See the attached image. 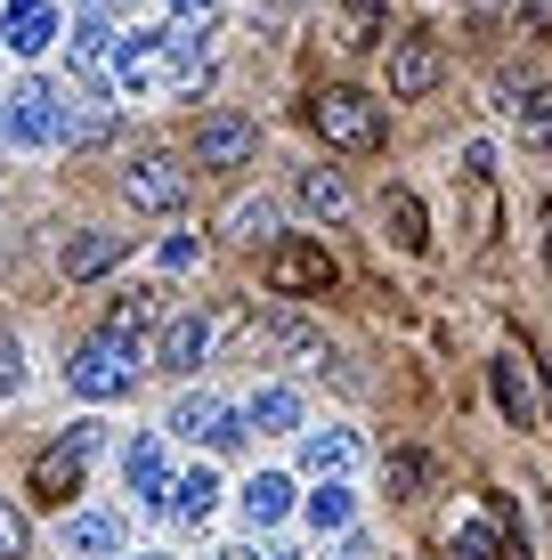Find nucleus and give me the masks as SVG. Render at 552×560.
<instances>
[{"instance_id": "8", "label": "nucleus", "mask_w": 552, "mask_h": 560, "mask_svg": "<svg viewBox=\"0 0 552 560\" xmlns=\"http://www.w3.org/2000/svg\"><path fill=\"white\" fill-rule=\"evenodd\" d=\"M260 154V122H244V114H212V122L196 130V163L203 171H244Z\"/></svg>"}, {"instance_id": "38", "label": "nucleus", "mask_w": 552, "mask_h": 560, "mask_svg": "<svg viewBox=\"0 0 552 560\" xmlns=\"http://www.w3.org/2000/svg\"><path fill=\"white\" fill-rule=\"evenodd\" d=\"M544 236H552V203H544Z\"/></svg>"}, {"instance_id": "23", "label": "nucleus", "mask_w": 552, "mask_h": 560, "mask_svg": "<svg viewBox=\"0 0 552 560\" xmlns=\"http://www.w3.org/2000/svg\"><path fill=\"white\" fill-rule=\"evenodd\" d=\"M155 325H163V293H146V284H130V293L106 301V334L139 341V334H155Z\"/></svg>"}, {"instance_id": "6", "label": "nucleus", "mask_w": 552, "mask_h": 560, "mask_svg": "<svg viewBox=\"0 0 552 560\" xmlns=\"http://www.w3.org/2000/svg\"><path fill=\"white\" fill-rule=\"evenodd\" d=\"M171 431H179V439H203L212 455H236L244 439H252V431H244V415L227 407V398H212V390H179V407H171Z\"/></svg>"}, {"instance_id": "4", "label": "nucleus", "mask_w": 552, "mask_h": 560, "mask_svg": "<svg viewBox=\"0 0 552 560\" xmlns=\"http://www.w3.org/2000/svg\"><path fill=\"white\" fill-rule=\"evenodd\" d=\"M122 196H130V211H179L187 196H196V163L171 154V147H146L139 163L122 171Z\"/></svg>"}, {"instance_id": "30", "label": "nucleus", "mask_w": 552, "mask_h": 560, "mask_svg": "<svg viewBox=\"0 0 552 560\" xmlns=\"http://www.w3.org/2000/svg\"><path fill=\"white\" fill-rule=\"evenodd\" d=\"M383 479H390V495H414L431 479V463L414 455V447H398V455H383Z\"/></svg>"}, {"instance_id": "19", "label": "nucleus", "mask_w": 552, "mask_h": 560, "mask_svg": "<svg viewBox=\"0 0 552 560\" xmlns=\"http://www.w3.org/2000/svg\"><path fill=\"white\" fill-rule=\"evenodd\" d=\"M488 382H496V407H504L512 431H537V422H544V407H537V390H528V365H520V358H496V365H488Z\"/></svg>"}, {"instance_id": "33", "label": "nucleus", "mask_w": 552, "mask_h": 560, "mask_svg": "<svg viewBox=\"0 0 552 560\" xmlns=\"http://www.w3.org/2000/svg\"><path fill=\"white\" fill-rule=\"evenodd\" d=\"M16 382H25V350H16V341L0 334V390H16Z\"/></svg>"}, {"instance_id": "22", "label": "nucleus", "mask_w": 552, "mask_h": 560, "mask_svg": "<svg viewBox=\"0 0 552 560\" xmlns=\"http://www.w3.org/2000/svg\"><path fill=\"white\" fill-rule=\"evenodd\" d=\"M212 504H220V471H212V463H196L187 479H171V495H163V512L187 520V528H196V520H212Z\"/></svg>"}, {"instance_id": "25", "label": "nucleus", "mask_w": 552, "mask_h": 560, "mask_svg": "<svg viewBox=\"0 0 552 560\" xmlns=\"http://www.w3.org/2000/svg\"><path fill=\"white\" fill-rule=\"evenodd\" d=\"M293 196H301L309 220H350V179H341V171H301Z\"/></svg>"}, {"instance_id": "37", "label": "nucleus", "mask_w": 552, "mask_h": 560, "mask_svg": "<svg viewBox=\"0 0 552 560\" xmlns=\"http://www.w3.org/2000/svg\"><path fill=\"white\" fill-rule=\"evenodd\" d=\"M171 9H203V0H171Z\"/></svg>"}, {"instance_id": "15", "label": "nucleus", "mask_w": 552, "mask_h": 560, "mask_svg": "<svg viewBox=\"0 0 552 560\" xmlns=\"http://www.w3.org/2000/svg\"><path fill=\"white\" fill-rule=\"evenodd\" d=\"M383 42H390V0H341V9H333V49L366 57Z\"/></svg>"}, {"instance_id": "13", "label": "nucleus", "mask_w": 552, "mask_h": 560, "mask_svg": "<svg viewBox=\"0 0 552 560\" xmlns=\"http://www.w3.org/2000/svg\"><path fill=\"white\" fill-rule=\"evenodd\" d=\"M114 42H122V33H114L98 9H90L82 25L66 33V66H73V82H82V90H98V82H106V66H114Z\"/></svg>"}, {"instance_id": "14", "label": "nucleus", "mask_w": 552, "mask_h": 560, "mask_svg": "<svg viewBox=\"0 0 552 560\" xmlns=\"http://www.w3.org/2000/svg\"><path fill=\"white\" fill-rule=\"evenodd\" d=\"M122 488L139 495V504H163V495H171V455H163L155 431H139V439L122 447Z\"/></svg>"}, {"instance_id": "20", "label": "nucleus", "mask_w": 552, "mask_h": 560, "mask_svg": "<svg viewBox=\"0 0 552 560\" xmlns=\"http://www.w3.org/2000/svg\"><path fill=\"white\" fill-rule=\"evenodd\" d=\"M504 545H512V512L504 495H488V512L455 528V560H504Z\"/></svg>"}, {"instance_id": "32", "label": "nucleus", "mask_w": 552, "mask_h": 560, "mask_svg": "<svg viewBox=\"0 0 552 560\" xmlns=\"http://www.w3.org/2000/svg\"><path fill=\"white\" fill-rule=\"evenodd\" d=\"M25 545H33L25 512H16V504H0V560H25Z\"/></svg>"}, {"instance_id": "29", "label": "nucleus", "mask_w": 552, "mask_h": 560, "mask_svg": "<svg viewBox=\"0 0 552 560\" xmlns=\"http://www.w3.org/2000/svg\"><path fill=\"white\" fill-rule=\"evenodd\" d=\"M301 512H309V528H317V536H341L357 504H350V488H341V479H317V495H309Z\"/></svg>"}, {"instance_id": "12", "label": "nucleus", "mask_w": 552, "mask_h": 560, "mask_svg": "<svg viewBox=\"0 0 552 560\" xmlns=\"http://www.w3.org/2000/svg\"><path fill=\"white\" fill-rule=\"evenodd\" d=\"M114 82H122V90H163V82H179V73H171L163 33H122V42H114Z\"/></svg>"}, {"instance_id": "11", "label": "nucleus", "mask_w": 552, "mask_h": 560, "mask_svg": "<svg viewBox=\"0 0 552 560\" xmlns=\"http://www.w3.org/2000/svg\"><path fill=\"white\" fill-rule=\"evenodd\" d=\"M244 341H252V358H317V325L301 317L293 301H277L269 317H252V334H244Z\"/></svg>"}, {"instance_id": "27", "label": "nucleus", "mask_w": 552, "mask_h": 560, "mask_svg": "<svg viewBox=\"0 0 552 560\" xmlns=\"http://www.w3.org/2000/svg\"><path fill=\"white\" fill-rule=\"evenodd\" d=\"M220 236H236V244H277V203H269V196H236V203H227V220H220Z\"/></svg>"}, {"instance_id": "2", "label": "nucleus", "mask_w": 552, "mask_h": 560, "mask_svg": "<svg viewBox=\"0 0 552 560\" xmlns=\"http://www.w3.org/2000/svg\"><path fill=\"white\" fill-rule=\"evenodd\" d=\"M309 122L326 130V147H341V154H374L390 139V114L366 98V90H317L309 98Z\"/></svg>"}, {"instance_id": "18", "label": "nucleus", "mask_w": 552, "mask_h": 560, "mask_svg": "<svg viewBox=\"0 0 552 560\" xmlns=\"http://www.w3.org/2000/svg\"><path fill=\"white\" fill-rule=\"evenodd\" d=\"M236 512H244V528H277V520L284 512H293V479H284V471H252V479H244V495H236Z\"/></svg>"}, {"instance_id": "24", "label": "nucleus", "mask_w": 552, "mask_h": 560, "mask_svg": "<svg viewBox=\"0 0 552 560\" xmlns=\"http://www.w3.org/2000/svg\"><path fill=\"white\" fill-rule=\"evenodd\" d=\"M350 463H357L350 431H301V471H309V479H341Z\"/></svg>"}, {"instance_id": "21", "label": "nucleus", "mask_w": 552, "mask_h": 560, "mask_svg": "<svg viewBox=\"0 0 552 560\" xmlns=\"http://www.w3.org/2000/svg\"><path fill=\"white\" fill-rule=\"evenodd\" d=\"M122 545H130V528L114 512H73L66 520V552H82V560H114Z\"/></svg>"}, {"instance_id": "3", "label": "nucleus", "mask_w": 552, "mask_h": 560, "mask_svg": "<svg viewBox=\"0 0 552 560\" xmlns=\"http://www.w3.org/2000/svg\"><path fill=\"white\" fill-rule=\"evenodd\" d=\"M333 284H341V268L317 236H277L269 244V293L277 301H326Z\"/></svg>"}, {"instance_id": "39", "label": "nucleus", "mask_w": 552, "mask_h": 560, "mask_svg": "<svg viewBox=\"0 0 552 560\" xmlns=\"http://www.w3.org/2000/svg\"><path fill=\"white\" fill-rule=\"evenodd\" d=\"M130 560H163V552H130Z\"/></svg>"}, {"instance_id": "34", "label": "nucleus", "mask_w": 552, "mask_h": 560, "mask_svg": "<svg viewBox=\"0 0 552 560\" xmlns=\"http://www.w3.org/2000/svg\"><path fill=\"white\" fill-rule=\"evenodd\" d=\"M520 33H552V0H520Z\"/></svg>"}, {"instance_id": "10", "label": "nucleus", "mask_w": 552, "mask_h": 560, "mask_svg": "<svg viewBox=\"0 0 552 560\" xmlns=\"http://www.w3.org/2000/svg\"><path fill=\"white\" fill-rule=\"evenodd\" d=\"M203 350H212V317L203 308H171L155 325V365H171V374H196Z\"/></svg>"}, {"instance_id": "17", "label": "nucleus", "mask_w": 552, "mask_h": 560, "mask_svg": "<svg viewBox=\"0 0 552 560\" xmlns=\"http://www.w3.org/2000/svg\"><path fill=\"white\" fill-rule=\"evenodd\" d=\"M82 463L90 455L73 447V439H66V447H42V455H33V495L66 512V495H82Z\"/></svg>"}, {"instance_id": "1", "label": "nucleus", "mask_w": 552, "mask_h": 560, "mask_svg": "<svg viewBox=\"0 0 552 560\" xmlns=\"http://www.w3.org/2000/svg\"><path fill=\"white\" fill-rule=\"evenodd\" d=\"M66 382L90 398V407H106V398H130V390H139V341H122V334H90L82 350L66 358Z\"/></svg>"}, {"instance_id": "5", "label": "nucleus", "mask_w": 552, "mask_h": 560, "mask_svg": "<svg viewBox=\"0 0 552 560\" xmlns=\"http://www.w3.org/2000/svg\"><path fill=\"white\" fill-rule=\"evenodd\" d=\"M0 130H9L16 147H66L73 106H66V90H57V82H16V98H9V114H0Z\"/></svg>"}, {"instance_id": "16", "label": "nucleus", "mask_w": 552, "mask_h": 560, "mask_svg": "<svg viewBox=\"0 0 552 560\" xmlns=\"http://www.w3.org/2000/svg\"><path fill=\"white\" fill-rule=\"evenodd\" d=\"M244 431H260V439L293 431L301 439V390H293V382H260V390L244 398Z\"/></svg>"}, {"instance_id": "28", "label": "nucleus", "mask_w": 552, "mask_h": 560, "mask_svg": "<svg viewBox=\"0 0 552 560\" xmlns=\"http://www.w3.org/2000/svg\"><path fill=\"white\" fill-rule=\"evenodd\" d=\"M383 228L398 236V253H423V244H431V220H423V203H414L407 187H390V196H383Z\"/></svg>"}, {"instance_id": "9", "label": "nucleus", "mask_w": 552, "mask_h": 560, "mask_svg": "<svg viewBox=\"0 0 552 560\" xmlns=\"http://www.w3.org/2000/svg\"><path fill=\"white\" fill-rule=\"evenodd\" d=\"M57 33H66L57 0H9V9H0V49H16V57L57 49Z\"/></svg>"}, {"instance_id": "36", "label": "nucleus", "mask_w": 552, "mask_h": 560, "mask_svg": "<svg viewBox=\"0 0 552 560\" xmlns=\"http://www.w3.org/2000/svg\"><path fill=\"white\" fill-rule=\"evenodd\" d=\"M260 560H301V552H284V545H269V552H260Z\"/></svg>"}, {"instance_id": "40", "label": "nucleus", "mask_w": 552, "mask_h": 560, "mask_svg": "<svg viewBox=\"0 0 552 560\" xmlns=\"http://www.w3.org/2000/svg\"><path fill=\"white\" fill-rule=\"evenodd\" d=\"M82 9H98V0H82Z\"/></svg>"}, {"instance_id": "26", "label": "nucleus", "mask_w": 552, "mask_h": 560, "mask_svg": "<svg viewBox=\"0 0 552 560\" xmlns=\"http://www.w3.org/2000/svg\"><path fill=\"white\" fill-rule=\"evenodd\" d=\"M130 253V236H98V228H90L82 244H66V284H90V277H106L114 260Z\"/></svg>"}, {"instance_id": "31", "label": "nucleus", "mask_w": 552, "mask_h": 560, "mask_svg": "<svg viewBox=\"0 0 552 560\" xmlns=\"http://www.w3.org/2000/svg\"><path fill=\"white\" fill-rule=\"evenodd\" d=\"M520 139H528V147H552V82H544V90H528V106H520Z\"/></svg>"}, {"instance_id": "7", "label": "nucleus", "mask_w": 552, "mask_h": 560, "mask_svg": "<svg viewBox=\"0 0 552 560\" xmlns=\"http://www.w3.org/2000/svg\"><path fill=\"white\" fill-rule=\"evenodd\" d=\"M439 73H447L439 33H398V42H390V98H431Z\"/></svg>"}, {"instance_id": "35", "label": "nucleus", "mask_w": 552, "mask_h": 560, "mask_svg": "<svg viewBox=\"0 0 552 560\" xmlns=\"http://www.w3.org/2000/svg\"><path fill=\"white\" fill-rule=\"evenodd\" d=\"M326 560H374V552H366V545H357V536H350V545H333Z\"/></svg>"}]
</instances>
